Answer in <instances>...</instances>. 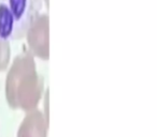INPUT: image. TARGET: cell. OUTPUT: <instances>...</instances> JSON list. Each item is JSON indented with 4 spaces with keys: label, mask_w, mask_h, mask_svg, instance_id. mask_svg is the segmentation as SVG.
I'll return each instance as SVG.
<instances>
[{
    "label": "cell",
    "mask_w": 157,
    "mask_h": 137,
    "mask_svg": "<svg viewBox=\"0 0 157 137\" xmlns=\"http://www.w3.org/2000/svg\"><path fill=\"white\" fill-rule=\"evenodd\" d=\"M10 56H11V48L9 41L0 38V72L8 69V65L10 63Z\"/></svg>",
    "instance_id": "6"
},
{
    "label": "cell",
    "mask_w": 157,
    "mask_h": 137,
    "mask_svg": "<svg viewBox=\"0 0 157 137\" xmlns=\"http://www.w3.org/2000/svg\"><path fill=\"white\" fill-rule=\"evenodd\" d=\"M45 118L48 120V90H46L45 96H44V110L42 111Z\"/></svg>",
    "instance_id": "7"
},
{
    "label": "cell",
    "mask_w": 157,
    "mask_h": 137,
    "mask_svg": "<svg viewBox=\"0 0 157 137\" xmlns=\"http://www.w3.org/2000/svg\"><path fill=\"white\" fill-rule=\"evenodd\" d=\"M44 1H45V3H46V7L48 8V0H44Z\"/></svg>",
    "instance_id": "8"
},
{
    "label": "cell",
    "mask_w": 157,
    "mask_h": 137,
    "mask_svg": "<svg viewBox=\"0 0 157 137\" xmlns=\"http://www.w3.org/2000/svg\"><path fill=\"white\" fill-rule=\"evenodd\" d=\"M43 78L38 72L33 54L24 50L17 55L6 81V98L9 106L24 111L37 108L43 94Z\"/></svg>",
    "instance_id": "1"
},
{
    "label": "cell",
    "mask_w": 157,
    "mask_h": 137,
    "mask_svg": "<svg viewBox=\"0 0 157 137\" xmlns=\"http://www.w3.org/2000/svg\"><path fill=\"white\" fill-rule=\"evenodd\" d=\"M7 5L15 23L14 40L25 37L27 29L40 14L42 0H1Z\"/></svg>",
    "instance_id": "3"
},
{
    "label": "cell",
    "mask_w": 157,
    "mask_h": 137,
    "mask_svg": "<svg viewBox=\"0 0 157 137\" xmlns=\"http://www.w3.org/2000/svg\"><path fill=\"white\" fill-rule=\"evenodd\" d=\"M25 37L29 52L42 60L50 58V23L48 14H39L27 29Z\"/></svg>",
    "instance_id": "2"
},
{
    "label": "cell",
    "mask_w": 157,
    "mask_h": 137,
    "mask_svg": "<svg viewBox=\"0 0 157 137\" xmlns=\"http://www.w3.org/2000/svg\"><path fill=\"white\" fill-rule=\"evenodd\" d=\"M48 120L40 109L26 111L16 137H48Z\"/></svg>",
    "instance_id": "4"
},
{
    "label": "cell",
    "mask_w": 157,
    "mask_h": 137,
    "mask_svg": "<svg viewBox=\"0 0 157 137\" xmlns=\"http://www.w3.org/2000/svg\"><path fill=\"white\" fill-rule=\"evenodd\" d=\"M14 35H15L14 18L7 5L0 0V38L10 42L14 40Z\"/></svg>",
    "instance_id": "5"
}]
</instances>
